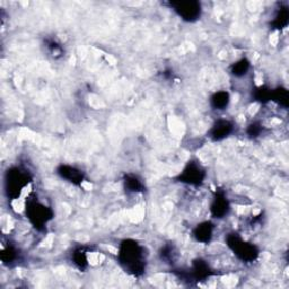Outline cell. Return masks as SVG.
<instances>
[{
  "instance_id": "8992f818",
  "label": "cell",
  "mask_w": 289,
  "mask_h": 289,
  "mask_svg": "<svg viewBox=\"0 0 289 289\" xmlns=\"http://www.w3.org/2000/svg\"><path fill=\"white\" fill-rule=\"evenodd\" d=\"M228 210L229 205L227 198L224 195H217L214 204L211 206V211H213L215 218H221V217L228 213Z\"/></svg>"
},
{
  "instance_id": "9c48e42d",
  "label": "cell",
  "mask_w": 289,
  "mask_h": 289,
  "mask_svg": "<svg viewBox=\"0 0 289 289\" xmlns=\"http://www.w3.org/2000/svg\"><path fill=\"white\" fill-rule=\"evenodd\" d=\"M59 174L65 177L66 180H68L72 183H80L83 182V174L79 171L75 170L70 166H61V168L59 170Z\"/></svg>"
},
{
  "instance_id": "52a82bcc",
  "label": "cell",
  "mask_w": 289,
  "mask_h": 289,
  "mask_svg": "<svg viewBox=\"0 0 289 289\" xmlns=\"http://www.w3.org/2000/svg\"><path fill=\"white\" fill-rule=\"evenodd\" d=\"M232 124L230 122L226 121V120H219L218 122H217L214 128L211 129V138L214 139V140H221V139H224L225 137H227L228 134L232 131Z\"/></svg>"
},
{
  "instance_id": "7a4b0ae2",
  "label": "cell",
  "mask_w": 289,
  "mask_h": 289,
  "mask_svg": "<svg viewBox=\"0 0 289 289\" xmlns=\"http://www.w3.org/2000/svg\"><path fill=\"white\" fill-rule=\"evenodd\" d=\"M228 245L243 261H253L258 255L257 249L253 245L243 242L242 239L236 237V236H232V237L228 238Z\"/></svg>"
},
{
  "instance_id": "5b68a950",
  "label": "cell",
  "mask_w": 289,
  "mask_h": 289,
  "mask_svg": "<svg viewBox=\"0 0 289 289\" xmlns=\"http://www.w3.org/2000/svg\"><path fill=\"white\" fill-rule=\"evenodd\" d=\"M204 175V171L201 170L200 166L191 164V165L185 168L182 177H184V182L190 183V184H199V183L202 182Z\"/></svg>"
},
{
  "instance_id": "6da1fadb",
  "label": "cell",
  "mask_w": 289,
  "mask_h": 289,
  "mask_svg": "<svg viewBox=\"0 0 289 289\" xmlns=\"http://www.w3.org/2000/svg\"><path fill=\"white\" fill-rule=\"evenodd\" d=\"M142 249L137 243L126 240L120 250V260L126 266L128 270L134 276L142 273L143 259Z\"/></svg>"
},
{
  "instance_id": "3957f363",
  "label": "cell",
  "mask_w": 289,
  "mask_h": 289,
  "mask_svg": "<svg viewBox=\"0 0 289 289\" xmlns=\"http://www.w3.org/2000/svg\"><path fill=\"white\" fill-rule=\"evenodd\" d=\"M173 6L175 7L177 14L182 16L183 19H185V21L192 22L200 16V5L198 3H176L173 4Z\"/></svg>"
},
{
  "instance_id": "8fae6325",
  "label": "cell",
  "mask_w": 289,
  "mask_h": 289,
  "mask_svg": "<svg viewBox=\"0 0 289 289\" xmlns=\"http://www.w3.org/2000/svg\"><path fill=\"white\" fill-rule=\"evenodd\" d=\"M248 69H249V62L245 59H242L240 61H238L237 64L234 65L233 74L235 76H242L248 71Z\"/></svg>"
},
{
  "instance_id": "7c38bea8",
  "label": "cell",
  "mask_w": 289,
  "mask_h": 289,
  "mask_svg": "<svg viewBox=\"0 0 289 289\" xmlns=\"http://www.w3.org/2000/svg\"><path fill=\"white\" fill-rule=\"evenodd\" d=\"M126 183L128 184L130 191H133V192H138L142 187L140 181H138L136 177H129L128 181H126Z\"/></svg>"
},
{
  "instance_id": "30bf717a",
  "label": "cell",
  "mask_w": 289,
  "mask_h": 289,
  "mask_svg": "<svg viewBox=\"0 0 289 289\" xmlns=\"http://www.w3.org/2000/svg\"><path fill=\"white\" fill-rule=\"evenodd\" d=\"M211 103H213L214 108L217 110H224L227 108L229 103V95L226 91H218L216 93L213 98H211Z\"/></svg>"
},
{
  "instance_id": "ba28073f",
  "label": "cell",
  "mask_w": 289,
  "mask_h": 289,
  "mask_svg": "<svg viewBox=\"0 0 289 289\" xmlns=\"http://www.w3.org/2000/svg\"><path fill=\"white\" fill-rule=\"evenodd\" d=\"M211 235H213V227L209 223H204L201 225H198V227L195 230V237L199 242L206 243L209 242V239L211 238Z\"/></svg>"
},
{
  "instance_id": "277c9868",
  "label": "cell",
  "mask_w": 289,
  "mask_h": 289,
  "mask_svg": "<svg viewBox=\"0 0 289 289\" xmlns=\"http://www.w3.org/2000/svg\"><path fill=\"white\" fill-rule=\"evenodd\" d=\"M28 217L34 223L35 227L38 226H44L47 220L51 218L49 210L45 206H43L41 204H34L28 207Z\"/></svg>"
}]
</instances>
